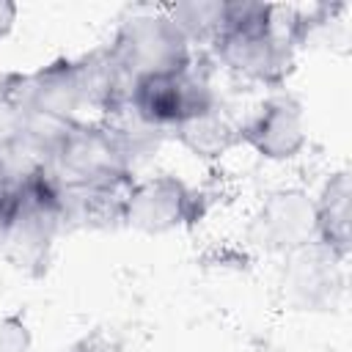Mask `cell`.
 Wrapping results in <instances>:
<instances>
[{"label":"cell","instance_id":"cell-8","mask_svg":"<svg viewBox=\"0 0 352 352\" xmlns=\"http://www.w3.org/2000/svg\"><path fill=\"white\" fill-rule=\"evenodd\" d=\"M239 143L267 165L297 162L311 143L305 102L289 91H264L253 104H245Z\"/></svg>","mask_w":352,"mask_h":352},{"label":"cell","instance_id":"cell-14","mask_svg":"<svg viewBox=\"0 0 352 352\" xmlns=\"http://www.w3.org/2000/svg\"><path fill=\"white\" fill-rule=\"evenodd\" d=\"M102 121L113 129L116 143L121 148V157H124V162H126V168H129L132 176L148 173V168L157 162V157L162 154V148L170 143L168 132L146 124L129 107H124V110H118V113H113V116H107Z\"/></svg>","mask_w":352,"mask_h":352},{"label":"cell","instance_id":"cell-10","mask_svg":"<svg viewBox=\"0 0 352 352\" xmlns=\"http://www.w3.org/2000/svg\"><path fill=\"white\" fill-rule=\"evenodd\" d=\"M242 113H245V107L228 91H223V96L212 107L179 121L168 132V138L190 160H195L201 165H214V162L226 160L234 148L242 146L239 143Z\"/></svg>","mask_w":352,"mask_h":352},{"label":"cell","instance_id":"cell-9","mask_svg":"<svg viewBox=\"0 0 352 352\" xmlns=\"http://www.w3.org/2000/svg\"><path fill=\"white\" fill-rule=\"evenodd\" d=\"M278 297L294 314H333L346 294V261L319 242L278 258Z\"/></svg>","mask_w":352,"mask_h":352},{"label":"cell","instance_id":"cell-1","mask_svg":"<svg viewBox=\"0 0 352 352\" xmlns=\"http://www.w3.org/2000/svg\"><path fill=\"white\" fill-rule=\"evenodd\" d=\"M60 236H66L52 184L44 168L0 212V256L28 278H41L55 261Z\"/></svg>","mask_w":352,"mask_h":352},{"label":"cell","instance_id":"cell-7","mask_svg":"<svg viewBox=\"0 0 352 352\" xmlns=\"http://www.w3.org/2000/svg\"><path fill=\"white\" fill-rule=\"evenodd\" d=\"M311 242H316L314 192L302 184L267 190L242 226V248L267 258H283Z\"/></svg>","mask_w":352,"mask_h":352},{"label":"cell","instance_id":"cell-19","mask_svg":"<svg viewBox=\"0 0 352 352\" xmlns=\"http://www.w3.org/2000/svg\"><path fill=\"white\" fill-rule=\"evenodd\" d=\"M63 352H74V346H69V349H63Z\"/></svg>","mask_w":352,"mask_h":352},{"label":"cell","instance_id":"cell-4","mask_svg":"<svg viewBox=\"0 0 352 352\" xmlns=\"http://www.w3.org/2000/svg\"><path fill=\"white\" fill-rule=\"evenodd\" d=\"M223 77L206 52H195L190 66L165 74H146L132 82L126 107L146 124L170 132L179 121L212 107L223 96Z\"/></svg>","mask_w":352,"mask_h":352},{"label":"cell","instance_id":"cell-5","mask_svg":"<svg viewBox=\"0 0 352 352\" xmlns=\"http://www.w3.org/2000/svg\"><path fill=\"white\" fill-rule=\"evenodd\" d=\"M44 173L58 187H126L135 179L102 118L74 121L52 146Z\"/></svg>","mask_w":352,"mask_h":352},{"label":"cell","instance_id":"cell-6","mask_svg":"<svg viewBox=\"0 0 352 352\" xmlns=\"http://www.w3.org/2000/svg\"><path fill=\"white\" fill-rule=\"evenodd\" d=\"M110 50L132 77L165 74L190 66L195 50L170 22L162 6H138L129 8L110 36Z\"/></svg>","mask_w":352,"mask_h":352},{"label":"cell","instance_id":"cell-15","mask_svg":"<svg viewBox=\"0 0 352 352\" xmlns=\"http://www.w3.org/2000/svg\"><path fill=\"white\" fill-rule=\"evenodd\" d=\"M162 8L195 52H206L223 33V0H187Z\"/></svg>","mask_w":352,"mask_h":352},{"label":"cell","instance_id":"cell-12","mask_svg":"<svg viewBox=\"0 0 352 352\" xmlns=\"http://www.w3.org/2000/svg\"><path fill=\"white\" fill-rule=\"evenodd\" d=\"M316 214V242L333 250L338 258L349 261L352 253V179L346 168H333L324 173L314 190Z\"/></svg>","mask_w":352,"mask_h":352},{"label":"cell","instance_id":"cell-13","mask_svg":"<svg viewBox=\"0 0 352 352\" xmlns=\"http://www.w3.org/2000/svg\"><path fill=\"white\" fill-rule=\"evenodd\" d=\"M124 190L126 187H58V184H52L63 231L74 234V231H116V228H121Z\"/></svg>","mask_w":352,"mask_h":352},{"label":"cell","instance_id":"cell-18","mask_svg":"<svg viewBox=\"0 0 352 352\" xmlns=\"http://www.w3.org/2000/svg\"><path fill=\"white\" fill-rule=\"evenodd\" d=\"M16 22H19V6L8 3V0H0V41H6L14 33Z\"/></svg>","mask_w":352,"mask_h":352},{"label":"cell","instance_id":"cell-17","mask_svg":"<svg viewBox=\"0 0 352 352\" xmlns=\"http://www.w3.org/2000/svg\"><path fill=\"white\" fill-rule=\"evenodd\" d=\"M16 126H19V110L11 96L8 72H0V143L11 140L16 135Z\"/></svg>","mask_w":352,"mask_h":352},{"label":"cell","instance_id":"cell-11","mask_svg":"<svg viewBox=\"0 0 352 352\" xmlns=\"http://www.w3.org/2000/svg\"><path fill=\"white\" fill-rule=\"evenodd\" d=\"M74 63L88 118H107L126 107L132 77L126 74V69L121 66L107 41L96 44L82 55H74Z\"/></svg>","mask_w":352,"mask_h":352},{"label":"cell","instance_id":"cell-2","mask_svg":"<svg viewBox=\"0 0 352 352\" xmlns=\"http://www.w3.org/2000/svg\"><path fill=\"white\" fill-rule=\"evenodd\" d=\"M212 209V192L176 170L135 176L121 198V228L140 236H168L195 228Z\"/></svg>","mask_w":352,"mask_h":352},{"label":"cell","instance_id":"cell-16","mask_svg":"<svg viewBox=\"0 0 352 352\" xmlns=\"http://www.w3.org/2000/svg\"><path fill=\"white\" fill-rule=\"evenodd\" d=\"M0 352H33V333L22 314H0Z\"/></svg>","mask_w":352,"mask_h":352},{"label":"cell","instance_id":"cell-3","mask_svg":"<svg viewBox=\"0 0 352 352\" xmlns=\"http://www.w3.org/2000/svg\"><path fill=\"white\" fill-rule=\"evenodd\" d=\"M286 8L289 6H278L272 25L258 30L223 33L206 50L220 77L242 88H256L261 94L286 88L300 55L286 33Z\"/></svg>","mask_w":352,"mask_h":352}]
</instances>
